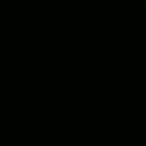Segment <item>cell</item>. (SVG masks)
<instances>
[{
    "mask_svg": "<svg viewBox=\"0 0 146 146\" xmlns=\"http://www.w3.org/2000/svg\"><path fill=\"white\" fill-rule=\"evenodd\" d=\"M143 10H146V0H143Z\"/></svg>",
    "mask_w": 146,
    "mask_h": 146,
    "instance_id": "1",
    "label": "cell"
}]
</instances>
